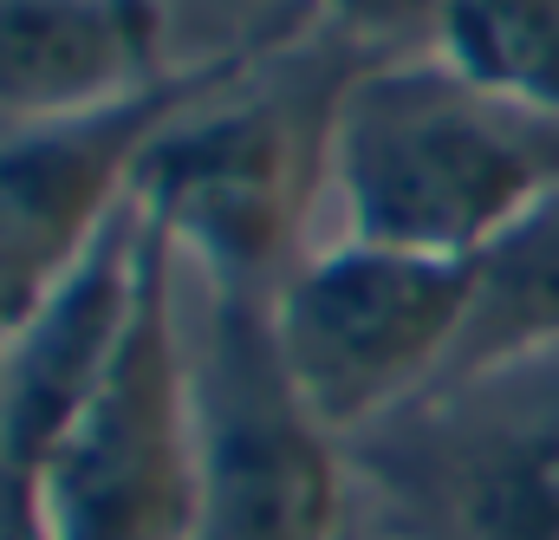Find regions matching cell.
I'll return each instance as SVG.
<instances>
[{"label":"cell","instance_id":"13","mask_svg":"<svg viewBox=\"0 0 559 540\" xmlns=\"http://www.w3.org/2000/svg\"><path fill=\"white\" fill-rule=\"evenodd\" d=\"M352 540H365V528H352Z\"/></svg>","mask_w":559,"mask_h":540},{"label":"cell","instance_id":"11","mask_svg":"<svg viewBox=\"0 0 559 540\" xmlns=\"http://www.w3.org/2000/svg\"><path fill=\"white\" fill-rule=\"evenodd\" d=\"M429 52L559 118V0H442Z\"/></svg>","mask_w":559,"mask_h":540},{"label":"cell","instance_id":"4","mask_svg":"<svg viewBox=\"0 0 559 540\" xmlns=\"http://www.w3.org/2000/svg\"><path fill=\"white\" fill-rule=\"evenodd\" d=\"M468 319V261L338 242L274 286V339L306 410L345 443L423 404Z\"/></svg>","mask_w":559,"mask_h":540},{"label":"cell","instance_id":"5","mask_svg":"<svg viewBox=\"0 0 559 540\" xmlns=\"http://www.w3.org/2000/svg\"><path fill=\"white\" fill-rule=\"evenodd\" d=\"M241 79L156 137L138 176V209L176 242V255H195L209 280L274 293L293 273L299 209L312 183H325L338 92L306 111L293 92H241Z\"/></svg>","mask_w":559,"mask_h":540},{"label":"cell","instance_id":"9","mask_svg":"<svg viewBox=\"0 0 559 540\" xmlns=\"http://www.w3.org/2000/svg\"><path fill=\"white\" fill-rule=\"evenodd\" d=\"M156 0H0V131L156 85Z\"/></svg>","mask_w":559,"mask_h":540},{"label":"cell","instance_id":"3","mask_svg":"<svg viewBox=\"0 0 559 540\" xmlns=\"http://www.w3.org/2000/svg\"><path fill=\"white\" fill-rule=\"evenodd\" d=\"M195 515V398L176 326V242L163 235L138 326L52 443L33 482L7 502L13 540H189Z\"/></svg>","mask_w":559,"mask_h":540},{"label":"cell","instance_id":"2","mask_svg":"<svg viewBox=\"0 0 559 540\" xmlns=\"http://www.w3.org/2000/svg\"><path fill=\"white\" fill-rule=\"evenodd\" d=\"M195 398V515L189 540H352L338 436L306 410L274 339V293L209 280Z\"/></svg>","mask_w":559,"mask_h":540},{"label":"cell","instance_id":"8","mask_svg":"<svg viewBox=\"0 0 559 540\" xmlns=\"http://www.w3.org/2000/svg\"><path fill=\"white\" fill-rule=\"evenodd\" d=\"M156 248L163 228L131 202L79 268L0 332V508L33 482L79 410L105 391L138 326Z\"/></svg>","mask_w":559,"mask_h":540},{"label":"cell","instance_id":"1","mask_svg":"<svg viewBox=\"0 0 559 540\" xmlns=\"http://www.w3.org/2000/svg\"><path fill=\"white\" fill-rule=\"evenodd\" d=\"M325 189L345 242L475 261L559 189V118L475 85L442 52L384 59L332 98Z\"/></svg>","mask_w":559,"mask_h":540},{"label":"cell","instance_id":"10","mask_svg":"<svg viewBox=\"0 0 559 540\" xmlns=\"http://www.w3.org/2000/svg\"><path fill=\"white\" fill-rule=\"evenodd\" d=\"M540 352H559V189L468 261V319L442 385H462Z\"/></svg>","mask_w":559,"mask_h":540},{"label":"cell","instance_id":"6","mask_svg":"<svg viewBox=\"0 0 559 540\" xmlns=\"http://www.w3.org/2000/svg\"><path fill=\"white\" fill-rule=\"evenodd\" d=\"M248 66L254 52H228L163 72L156 85L111 105L0 131V332L26 319L138 202L143 156L156 150V137L209 92L235 85Z\"/></svg>","mask_w":559,"mask_h":540},{"label":"cell","instance_id":"7","mask_svg":"<svg viewBox=\"0 0 559 540\" xmlns=\"http://www.w3.org/2000/svg\"><path fill=\"white\" fill-rule=\"evenodd\" d=\"M371 436L449 540H559V352L442 385Z\"/></svg>","mask_w":559,"mask_h":540},{"label":"cell","instance_id":"12","mask_svg":"<svg viewBox=\"0 0 559 540\" xmlns=\"http://www.w3.org/2000/svg\"><path fill=\"white\" fill-rule=\"evenodd\" d=\"M338 20L365 26V33H391V39H411V33H436V7L442 0H325Z\"/></svg>","mask_w":559,"mask_h":540}]
</instances>
